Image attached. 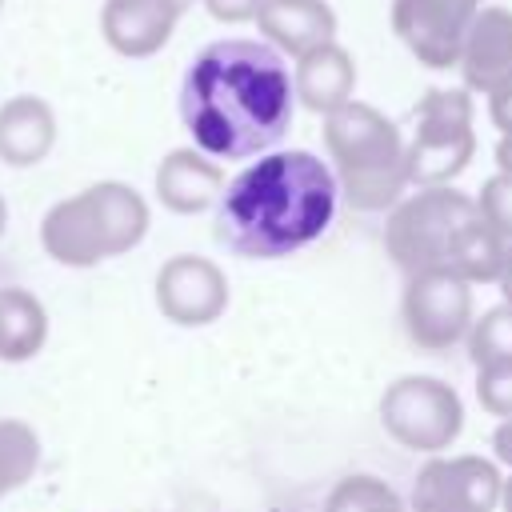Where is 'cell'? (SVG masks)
Instances as JSON below:
<instances>
[{"label":"cell","mask_w":512,"mask_h":512,"mask_svg":"<svg viewBox=\"0 0 512 512\" xmlns=\"http://www.w3.org/2000/svg\"><path fill=\"white\" fill-rule=\"evenodd\" d=\"M468 356L480 368L512 364V304H492L468 328Z\"/></svg>","instance_id":"obj_21"},{"label":"cell","mask_w":512,"mask_h":512,"mask_svg":"<svg viewBox=\"0 0 512 512\" xmlns=\"http://www.w3.org/2000/svg\"><path fill=\"white\" fill-rule=\"evenodd\" d=\"M324 512H408L392 484H384L372 472H352L336 480V488L324 500Z\"/></svg>","instance_id":"obj_20"},{"label":"cell","mask_w":512,"mask_h":512,"mask_svg":"<svg viewBox=\"0 0 512 512\" xmlns=\"http://www.w3.org/2000/svg\"><path fill=\"white\" fill-rule=\"evenodd\" d=\"M400 320L408 340L420 352H448L452 344L468 340L472 328V284L448 268L416 272L400 296Z\"/></svg>","instance_id":"obj_8"},{"label":"cell","mask_w":512,"mask_h":512,"mask_svg":"<svg viewBox=\"0 0 512 512\" xmlns=\"http://www.w3.org/2000/svg\"><path fill=\"white\" fill-rule=\"evenodd\" d=\"M504 476L488 456H428L412 480L408 512H496Z\"/></svg>","instance_id":"obj_9"},{"label":"cell","mask_w":512,"mask_h":512,"mask_svg":"<svg viewBox=\"0 0 512 512\" xmlns=\"http://www.w3.org/2000/svg\"><path fill=\"white\" fill-rule=\"evenodd\" d=\"M0 496H4V492H0Z\"/></svg>","instance_id":"obj_33"},{"label":"cell","mask_w":512,"mask_h":512,"mask_svg":"<svg viewBox=\"0 0 512 512\" xmlns=\"http://www.w3.org/2000/svg\"><path fill=\"white\" fill-rule=\"evenodd\" d=\"M488 116H492V124L500 128V136L512 132V76H504V80L488 92Z\"/></svg>","instance_id":"obj_24"},{"label":"cell","mask_w":512,"mask_h":512,"mask_svg":"<svg viewBox=\"0 0 512 512\" xmlns=\"http://www.w3.org/2000/svg\"><path fill=\"white\" fill-rule=\"evenodd\" d=\"M496 164H500V172H512V132L500 136V144H496Z\"/></svg>","instance_id":"obj_28"},{"label":"cell","mask_w":512,"mask_h":512,"mask_svg":"<svg viewBox=\"0 0 512 512\" xmlns=\"http://www.w3.org/2000/svg\"><path fill=\"white\" fill-rule=\"evenodd\" d=\"M0 8H4V0H0Z\"/></svg>","instance_id":"obj_32"},{"label":"cell","mask_w":512,"mask_h":512,"mask_svg":"<svg viewBox=\"0 0 512 512\" xmlns=\"http://www.w3.org/2000/svg\"><path fill=\"white\" fill-rule=\"evenodd\" d=\"M460 76L468 92H492L504 76H512V12L508 8H480L464 52H460Z\"/></svg>","instance_id":"obj_15"},{"label":"cell","mask_w":512,"mask_h":512,"mask_svg":"<svg viewBox=\"0 0 512 512\" xmlns=\"http://www.w3.org/2000/svg\"><path fill=\"white\" fill-rule=\"evenodd\" d=\"M4 224H8V208H4V196H0V236H4Z\"/></svg>","instance_id":"obj_30"},{"label":"cell","mask_w":512,"mask_h":512,"mask_svg":"<svg viewBox=\"0 0 512 512\" xmlns=\"http://www.w3.org/2000/svg\"><path fill=\"white\" fill-rule=\"evenodd\" d=\"M156 308L180 328H204L228 308V276L216 260L180 252L168 256L156 272Z\"/></svg>","instance_id":"obj_10"},{"label":"cell","mask_w":512,"mask_h":512,"mask_svg":"<svg viewBox=\"0 0 512 512\" xmlns=\"http://www.w3.org/2000/svg\"><path fill=\"white\" fill-rule=\"evenodd\" d=\"M476 152L468 88H432L416 104V132L408 140V180L416 188L452 184Z\"/></svg>","instance_id":"obj_6"},{"label":"cell","mask_w":512,"mask_h":512,"mask_svg":"<svg viewBox=\"0 0 512 512\" xmlns=\"http://www.w3.org/2000/svg\"><path fill=\"white\" fill-rule=\"evenodd\" d=\"M168 4H172V8H176V12H184V8H188V4H192V0H168Z\"/></svg>","instance_id":"obj_31"},{"label":"cell","mask_w":512,"mask_h":512,"mask_svg":"<svg viewBox=\"0 0 512 512\" xmlns=\"http://www.w3.org/2000/svg\"><path fill=\"white\" fill-rule=\"evenodd\" d=\"M324 144L340 196L356 212H392L404 200L408 144L400 128L364 100H348L324 116Z\"/></svg>","instance_id":"obj_4"},{"label":"cell","mask_w":512,"mask_h":512,"mask_svg":"<svg viewBox=\"0 0 512 512\" xmlns=\"http://www.w3.org/2000/svg\"><path fill=\"white\" fill-rule=\"evenodd\" d=\"M500 508L512 512V480H504V496H500Z\"/></svg>","instance_id":"obj_29"},{"label":"cell","mask_w":512,"mask_h":512,"mask_svg":"<svg viewBox=\"0 0 512 512\" xmlns=\"http://www.w3.org/2000/svg\"><path fill=\"white\" fill-rule=\"evenodd\" d=\"M40 468V436L16 416H0V492L24 488Z\"/></svg>","instance_id":"obj_19"},{"label":"cell","mask_w":512,"mask_h":512,"mask_svg":"<svg viewBox=\"0 0 512 512\" xmlns=\"http://www.w3.org/2000/svg\"><path fill=\"white\" fill-rule=\"evenodd\" d=\"M336 172L304 152H264L240 168L216 200V240L244 260H280L328 232L336 220Z\"/></svg>","instance_id":"obj_2"},{"label":"cell","mask_w":512,"mask_h":512,"mask_svg":"<svg viewBox=\"0 0 512 512\" xmlns=\"http://www.w3.org/2000/svg\"><path fill=\"white\" fill-rule=\"evenodd\" d=\"M204 8L216 16V20H256V12L264 8V0H204Z\"/></svg>","instance_id":"obj_25"},{"label":"cell","mask_w":512,"mask_h":512,"mask_svg":"<svg viewBox=\"0 0 512 512\" xmlns=\"http://www.w3.org/2000/svg\"><path fill=\"white\" fill-rule=\"evenodd\" d=\"M476 224H480V208L468 192H460L452 184L420 188L388 212L384 248L392 256V264L404 268L408 276L432 272V268L452 272L460 244L468 240V232Z\"/></svg>","instance_id":"obj_5"},{"label":"cell","mask_w":512,"mask_h":512,"mask_svg":"<svg viewBox=\"0 0 512 512\" xmlns=\"http://www.w3.org/2000/svg\"><path fill=\"white\" fill-rule=\"evenodd\" d=\"M492 456H496V464L512 468V420H500L496 424V432H492Z\"/></svg>","instance_id":"obj_26"},{"label":"cell","mask_w":512,"mask_h":512,"mask_svg":"<svg viewBox=\"0 0 512 512\" xmlns=\"http://www.w3.org/2000/svg\"><path fill=\"white\" fill-rule=\"evenodd\" d=\"M56 144V112L44 96L20 92L0 104V160L8 168H32L48 160Z\"/></svg>","instance_id":"obj_14"},{"label":"cell","mask_w":512,"mask_h":512,"mask_svg":"<svg viewBox=\"0 0 512 512\" xmlns=\"http://www.w3.org/2000/svg\"><path fill=\"white\" fill-rule=\"evenodd\" d=\"M48 340V308L36 292L20 284L0 288V360L24 364L32 360Z\"/></svg>","instance_id":"obj_18"},{"label":"cell","mask_w":512,"mask_h":512,"mask_svg":"<svg viewBox=\"0 0 512 512\" xmlns=\"http://www.w3.org/2000/svg\"><path fill=\"white\" fill-rule=\"evenodd\" d=\"M264 40L284 56H304L336 36V16L324 0H264L256 12Z\"/></svg>","instance_id":"obj_16"},{"label":"cell","mask_w":512,"mask_h":512,"mask_svg":"<svg viewBox=\"0 0 512 512\" xmlns=\"http://www.w3.org/2000/svg\"><path fill=\"white\" fill-rule=\"evenodd\" d=\"M476 400L488 416L512 420V364H496V368H480L476 372Z\"/></svg>","instance_id":"obj_23"},{"label":"cell","mask_w":512,"mask_h":512,"mask_svg":"<svg viewBox=\"0 0 512 512\" xmlns=\"http://www.w3.org/2000/svg\"><path fill=\"white\" fill-rule=\"evenodd\" d=\"M500 292H504V304H512V244H508V252H504V268H500Z\"/></svg>","instance_id":"obj_27"},{"label":"cell","mask_w":512,"mask_h":512,"mask_svg":"<svg viewBox=\"0 0 512 512\" xmlns=\"http://www.w3.org/2000/svg\"><path fill=\"white\" fill-rule=\"evenodd\" d=\"M296 108V84L268 40H216L184 72L180 120L212 160L264 156L284 140Z\"/></svg>","instance_id":"obj_1"},{"label":"cell","mask_w":512,"mask_h":512,"mask_svg":"<svg viewBox=\"0 0 512 512\" xmlns=\"http://www.w3.org/2000/svg\"><path fill=\"white\" fill-rule=\"evenodd\" d=\"M480 0H396L392 28L408 44V52L428 68L460 64L468 28L476 20Z\"/></svg>","instance_id":"obj_11"},{"label":"cell","mask_w":512,"mask_h":512,"mask_svg":"<svg viewBox=\"0 0 512 512\" xmlns=\"http://www.w3.org/2000/svg\"><path fill=\"white\" fill-rule=\"evenodd\" d=\"M224 192V172L200 148H172L156 168V200L176 216L212 208Z\"/></svg>","instance_id":"obj_13"},{"label":"cell","mask_w":512,"mask_h":512,"mask_svg":"<svg viewBox=\"0 0 512 512\" xmlns=\"http://www.w3.org/2000/svg\"><path fill=\"white\" fill-rule=\"evenodd\" d=\"M380 424L400 448L440 456L464 432V404L436 376H396L380 396Z\"/></svg>","instance_id":"obj_7"},{"label":"cell","mask_w":512,"mask_h":512,"mask_svg":"<svg viewBox=\"0 0 512 512\" xmlns=\"http://www.w3.org/2000/svg\"><path fill=\"white\" fill-rule=\"evenodd\" d=\"M180 12L168 0H104L100 8V36L112 52L140 60L168 44Z\"/></svg>","instance_id":"obj_12"},{"label":"cell","mask_w":512,"mask_h":512,"mask_svg":"<svg viewBox=\"0 0 512 512\" xmlns=\"http://www.w3.org/2000/svg\"><path fill=\"white\" fill-rule=\"evenodd\" d=\"M476 208H480L484 224H488L504 244H512V172L488 176V180L480 184Z\"/></svg>","instance_id":"obj_22"},{"label":"cell","mask_w":512,"mask_h":512,"mask_svg":"<svg viewBox=\"0 0 512 512\" xmlns=\"http://www.w3.org/2000/svg\"><path fill=\"white\" fill-rule=\"evenodd\" d=\"M148 200L124 180H96L56 200L40 220V248L64 268H96L148 236Z\"/></svg>","instance_id":"obj_3"},{"label":"cell","mask_w":512,"mask_h":512,"mask_svg":"<svg viewBox=\"0 0 512 512\" xmlns=\"http://www.w3.org/2000/svg\"><path fill=\"white\" fill-rule=\"evenodd\" d=\"M292 84H296V100L308 108V112H336L340 104L352 100V88H356V64L352 56L328 40L312 52H304L296 60V72H292Z\"/></svg>","instance_id":"obj_17"}]
</instances>
